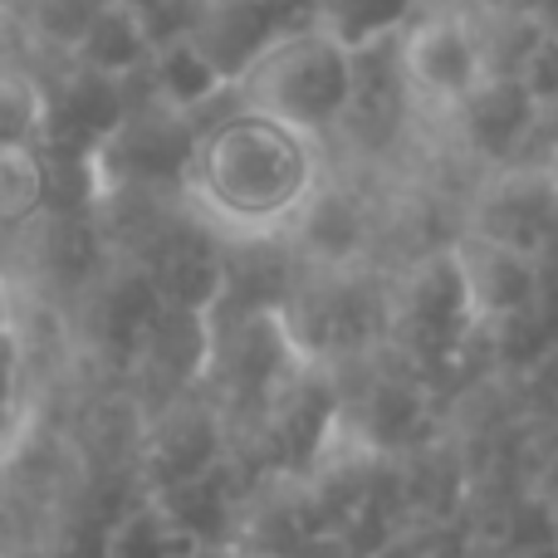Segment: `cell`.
<instances>
[{
	"label": "cell",
	"instance_id": "cell-1",
	"mask_svg": "<svg viewBox=\"0 0 558 558\" xmlns=\"http://www.w3.org/2000/svg\"><path fill=\"white\" fill-rule=\"evenodd\" d=\"M318 186V137L255 108H235L186 153V192L216 226L241 235L289 231Z\"/></svg>",
	"mask_w": 558,
	"mask_h": 558
},
{
	"label": "cell",
	"instance_id": "cell-2",
	"mask_svg": "<svg viewBox=\"0 0 558 558\" xmlns=\"http://www.w3.org/2000/svg\"><path fill=\"white\" fill-rule=\"evenodd\" d=\"M241 108L270 113L308 137H324L357 108V54L324 25H294L255 54L231 84Z\"/></svg>",
	"mask_w": 558,
	"mask_h": 558
},
{
	"label": "cell",
	"instance_id": "cell-3",
	"mask_svg": "<svg viewBox=\"0 0 558 558\" xmlns=\"http://www.w3.org/2000/svg\"><path fill=\"white\" fill-rule=\"evenodd\" d=\"M456 304L471 324H510L539 299V260L524 241L500 231H465L446 251Z\"/></svg>",
	"mask_w": 558,
	"mask_h": 558
},
{
	"label": "cell",
	"instance_id": "cell-4",
	"mask_svg": "<svg viewBox=\"0 0 558 558\" xmlns=\"http://www.w3.org/2000/svg\"><path fill=\"white\" fill-rule=\"evenodd\" d=\"M397 74L416 98L436 108H461L490 78L481 29L465 15H422L397 29Z\"/></svg>",
	"mask_w": 558,
	"mask_h": 558
},
{
	"label": "cell",
	"instance_id": "cell-5",
	"mask_svg": "<svg viewBox=\"0 0 558 558\" xmlns=\"http://www.w3.org/2000/svg\"><path fill=\"white\" fill-rule=\"evenodd\" d=\"M294 25H308V20H294L289 0H196V15L186 35L221 69L226 84H235L255 64V54L270 49Z\"/></svg>",
	"mask_w": 558,
	"mask_h": 558
},
{
	"label": "cell",
	"instance_id": "cell-6",
	"mask_svg": "<svg viewBox=\"0 0 558 558\" xmlns=\"http://www.w3.org/2000/svg\"><path fill=\"white\" fill-rule=\"evenodd\" d=\"M153 45H157V39H153V29H147V20L137 15L128 0H108V5L84 25V35L74 39V59L94 78L118 84V78L147 69Z\"/></svg>",
	"mask_w": 558,
	"mask_h": 558
},
{
	"label": "cell",
	"instance_id": "cell-7",
	"mask_svg": "<svg viewBox=\"0 0 558 558\" xmlns=\"http://www.w3.org/2000/svg\"><path fill=\"white\" fill-rule=\"evenodd\" d=\"M147 74L157 78V94L167 98V104L177 108V113H186V108H202L211 104L216 94H226V78L221 69L211 64V59L202 54V49L192 45V35H167L153 45V59H147Z\"/></svg>",
	"mask_w": 558,
	"mask_h": 558
},
{
	"label": "cell",
	"instance_id": "cell-8",
	"mask_svg": "<svg viewBox=\"0 0 558 558\" xmlns=\"http://www.w3.org/2000/svg\"><path fill=\"white\" fill-rule=\"evenodd\" d=\"M412 5L416 0H314V25L363 54L367 45L397 39V29L412 20Z\"/></svg>",
	"mask_w": 558,
	"mask_h": 558
},
{
	"label": "cell",
	"instance_id": "cell-9",
	"mask_svg": "<svg viewBox=\"0 0 558 558\" xmlns=\"http://www.w3.org/2000/svg\"><path fill=\"white\" fill-rule=\"evenodd\" d=\"M45 88L20 69H0V147H35L45 133Z\"/></svg>",
	"mask_w": 558,
	"mask_h": 558
},
{
	"label": "cell",
	"instance_id": "cell-10",
	"mask_svg": "<svg viewBox=\"0 0 558 558\" xmlns=\"http://www.w3.org/2000/svg\"><path fill=\"white\" fill-rule=\"evenodd\" d=\"M45 202V167L35 147H0V221H25Z\"/></svg>",
	"mask_w": 558,
	"mask_h": 558
},
{
	"label": "cell",
	"instance_id": "cell-11",
	"mask_svg": "<svg viewBox=\"0 0 558 558\" xmlns=\"http://www.w3.org/2000/svg\"><path fill=\"white\" fill-rule=\"evenodd\" d=\"M505 78H514L520 94L530 98L539 113L544 108H554L558 104V35L554 29H534L530 45L514 54V64H510V74Z\"/></svg>",
	"mask_w": 558,
	"mask_h": 558
},
{
	"label": "cell",
	"instance_id": "cell-12",
	"mask_svg": "<svg viewBox=\"0 0 558 558\" xmlns=\"http://www.w3.org/2000/svg\"><path fill=\"white\" fill-rule=\"evenodd\" d=\"M0 402H20V338H0Z\"/></svg>",
	"mask_w": 558,
	"mask_h": 558
},
{
	"label": "cell",
	"instance_id": "cell-13",
	"mask_svg": "<svg viewBox=\"0 0 558 558\" xmlns=\"http://www.w3.org/2000/svg\"><path fill=\"white\" fill-rule=\"evenodd\" d=\"M20 432H25V407L0 402V451H10V446L20 441Z\"/></svg>",
	"mask_w": 558,
	"mask_h": 558
},
{
	"label": "cell",
	"instance_id": "cell-14",
	"mask_svg": "<svg viewBox=\"0 0 558 558\" xmlns=\"http://www.w3.org/2000/svg\"><path fill=\"white\" fill-rule=\"evenodd\" d=\"M15 333V299H10V284L0 279V338Z\"/></svg>",
	"mask_w": 558,
	"mask_h": 558
}]
</instances>
